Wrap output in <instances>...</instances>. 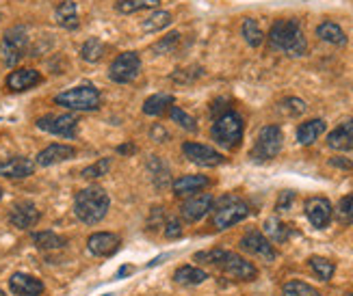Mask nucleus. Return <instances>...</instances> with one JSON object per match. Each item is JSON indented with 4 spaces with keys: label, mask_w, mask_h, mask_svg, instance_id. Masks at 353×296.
<instances>
[{
    "label": "nucleus",
    "mask_w": 353,
    "mask_h": 296,
    "mask_svg": "<svg viewBox=\"0 0 353 296\" xmlns=\"http://www.w3.org/2000/svg\"><path fill=\"white\" fill-rule=\"evenodd\" d=\"M269 45L273 50L286 52L290 56H301L308 50V41L301 30L299 20H278L269 30Z\"/></svg>",
    "instance_id": "f257e3e1"
},
{
    "label": "nucleus",
    "mask_w": 353,
    "mask_h": 296,
    "mask_svg": "<svg viewBox=\"0 0 353 296\" xmlns=\"http://www.w3.org/2000/svg\"><path fill=\"white\" fill-rule=\"evenodd\" d=\"M109 206L111 199L100 186H89V189L79 191L74 197V212L85 225L100 223L106 216V212H109Z\"/></svg>",
    "instance_id": "f03ea898"
},
{
    "label": "nucleus",
    "mask_w": 353,
    "mask_h": 296,
    "mask_svg": "<svg viewBox=\"0 0 353 296\" xmlns=\"http://www.w3.org/2000/svg\"><path fill=\"white\" fill-rule=\"evenodd\" d=\"M195 260L204 262V264H212V266H217L225 275L234 277V279H243V282H252V279H256V275H258L254 264H250L248 260H243L241 255H236L232 251H223V249H212V251L197 253Z\"/></svg>",
    "instance_id": "7ed1b4c3"
},
{
    "label": "nucleus",
    "mask_w": 353,
    "mask_h": 296,
    "mask_svg": "<svg viewBox=\"0 0 353 296\" xmlns=\"http://www.w3.org/2000/svg\"><path fill=\"white\" fill-rule=\"evenodd\" d=\"M243 132H245V123L236 111H228L219 115L210 128L212 141L225 149H236L243 141Z\"/></svg>",
    "instance_id": "20e7f679"
},
{
    "label": "nucleus",
    "mask_w": 353,
    "mask_h": 296,
    "mask_svg": "<svg viewBox=\"0 0 353 296\" xmlns=\"http://www.w3.org/2000/svg\"><path fill=\"white\" fill-rule=\"evenodd\" d=\"M248 214L250 206L243 199H239L236 195H225L212 206V223L217 229H228L248 219Z\"/></svg>",
    "instance_id": "39448f33"
},
{
    "label": "nucleus",
    "mask_w": 353,
    "mask_h": 296,
    "mask_svg": "<svg viewBox=\"0 0 353 296\" xmlns=\"http://www.w3.org/2000/svg\"><path fill=\"white\" fill-rule=\"evenodd\" d=\"M59 106H65L70 111H98L100 108V91L94 85H81V87H72L63 93H59L54 98Z\"/></svg>",
    "instance_id": "423d86ee"
},
{
    "label": "nucleus",
    "mask_w": 353,
    "mask_h": 296,
    "mask_svg": "<svg viewBox=\"0 0 353 296\" xmlns=\"http://www.w3.org/2000/svg\"><path fill=\"white\" fill-rule=\"evenodd\" d=\"M282 141H284V134L278 126H265L256 136V143L250 151V158L254 162L273 160L282 149Z\"/></svg>",
    "instance_id": "0eeeda50"
},
{
    "label": "nucleus",
    "mask_w": 353,
    "mask_h": 296,
    "mask_svg": "<svg viewBox=\"0 0 353 296\" xmlns=\"http://www.w3.org/2000/svg\"><path fill=\"white\" fill-rule=\"evenodd\" d=\"M26 50H28V33L24 26H13L9 28L5 37H3V43H0V52H3V61L7 67H13L18 65L20 61L26 56Z\"/></svg>",
    "instance_id": "6e6552de"
},
{
    "label": "nucleus",
    "mask_w": 353,
    "mask_h": 296,
    "mask_svg": "<svg viewBox=\"0 0 353 296\" xmlns=\"http://www.w3.org/2000/svg\"><path fill=\"white\" fill-rule=\"evenodd\" d=\"M141 72V59L137 52H121L109 70V78L117 85H128L132 83Z\"/></svg>",
    "instance_id": "1a4fd4ad"
},
{
    "label": "nucleus",
    "mask_w": 353,
    "mask_h": 296,
    "mask_svg": "<svg viewBox=\"0 0 353 296\" xmlns=\"http://www.w3.org/2000/svg\"><path fill=\"white\" fill-rule=\"evenodd\" d=\"M37 128L63 138H74L76 128H79V119L74 115H46L37 119Z\"/></svg>",
    "instance_id": "9d476101"
},
{
    "label": "nucleus",
    "mask_w": 353,
    "mask_h": 296,
    "mask_svg": "<svg viewBox=\"0 0 353 296\" xmlns=\"http://www.w3.org/2000/svg\"><path fill=\"white\" fill-rule=\"evenodd\" d=\"M182 154H184V158H189L193 165H199V167H219L225 160L217 149L202 145V143H184Z\"/></svg>",
    "instance_id": "9b49d317"
},
{
    "label": "nucleus",
    "mask_w": 353,
    "mask_h": 296,
    "mask_svg": "<svg viewBox=\"0 0 353 296\" xmlns=\"http://www.w3.org/2000/svg\"><path fill=\"white\" fill-rule=\"evenodd\" d=\"M241 249H243L245 253H250L254 257H260V260H265V262H273L275 260V249H273V244L260 231L245 233V236L241 238Z\"/></svg>",
    "instance_id": "f8f14e48"
},
{
    "label": "nucleus",
    "mask_w": 353,
    "mask_h": 296,
    "mask_svg": "<svg viewBox=\"0 0 353 296\" xmlns=\"http://www.w3.org/2000/svg\"><path fill=\"white\" fill-rule=\"evenodd\" d=\"M214 206V199L210 193H199V195H193L191 199H187L180 208V214L184 221L189 223H195V221H202L204 216L212 210Z\"/></svg>",
    "instance_id": "ddd939ff"
},
{
    "label": "nucleus",
    "mask_w": 353,
    "mask_h": 296,
    "mask_svg": "<svg viewBox=\"0 0 353 296\" xmlns=\"http://www.w3.org/2000/svg\"><path fill=\"white\" fill-rule=\"evenodd\" d=\"M332 214H334L332 204L325 197H312L305 201V216H308L312 227H316V229L327 227L332 221Z\"/></svg>",
    "instance_id": "4468645a"
},
{
    "label": "nucleus",
    "mask_w": 353,
    "mask_h": 296,
    "mask_svg": "<svg viewBox=\"0 0 353 296\" xmlns=\"http://www.w3.org/2000/svg\"><path fill=\"white\" fill-rule=\"evenodd\" d=\"M9 221L18 229H30L39 223V210L33 201H18L9 212Z\"/></svg>",
    "instance_id": "2eb2a0df"
},
{
    "label": "nucleus",
    "mask_w": 353,
    "mask_h": 296,
    "mask_svg": "<svg viewBox=\"0 0 353 296\" xmlns=\"http://www.w3.org/2000/svg\"><path fill=\"white\" fill-rule=\"evenodd\" d=\"M87 249H89L91 255L109 257V255H113L119 249V236H115V233H109V231L91 233L89 240H87Z\"/></svg>",
    "instance_id": "dca6fc26"
},
{
    "label": "nucleus",
    "mask_w": 353,
    "mask_h": 296,
    "mask_svg": "<svg viewBox=\"0 0 353 296\" xmlns=\"http://www.w3.org/2000/svg\"><path fill=\"white\" fill-rule=\"evenodd\" d=\"M9 290L15 296H41L43 294V284L37 277L26 275V273H15L9 279Z\"/></svg>",
    "instance_id": "f3484780"
},
{
    "label": "nucleus",
    "mask_w": 353,
    "mask_h": 296,
    "mask_svg": "<svg viewBox=\"0 0 353 296\" xmlns=\"http://www.w3.org/2000/svg\"><path fill=\"white\" fill-rule=\"evenodd\" d=\"M76 156V149L72 145H63V143H54V145H48L46 149H41L35 158V165L39 167H52V165H59V162H65V160H72Z\"/></svg>",
    "instance_id": "a211bd4d"
},
{
    "label": "nucleus",
    "mask_w": 353,
    "mask_h": 296,
    "mask_svg": "<svg viewBox=\"0 0 353 296\" xmlns=\"http://www.w3.org/2000/svg\"><path fill=\"white\" fill-rule=\"evenodd\" d=\"M35 171V162L26 158V156H13V158L0 162V176H5L9 180H22L33 176Z\"/></svg>",
    "instance_id": "6ab92c4d"
},
{
    "label": "nucleus",
    "mask_w": 353,
    "mask_h": 296,
    "mask_svg": "<svg viewBox=\"0 0 353 296\" xmlns=\"http://www.w3.org/2000/svg\"><path fill=\"white\" fill-rule=\"evenodd\" d=\"M41 83V74L37 70H30V67H22V70H13L7 76V89L9 91H28Z\"/></svg>",
    "instance_id": "aec40b11"
},
{
    "label": "nucleus",
    "mask_w": 353,
    "mask_h": 296,
    "mask_svg": "<svg viewBox=\"0 0 353 296\" xmlns=\"http://www.w3.org/2000/svg\"><path fill=\"white\" fill-rule=\"evenodd\" d=\"M210 182L206 176H182L174 182V193L178 197H184V195H195L202 189H206Z\"/></svg>",
    "instance_id": "412c9836"
},
{
    "label": "nucleus",
    "mask_w": 353,
    "mask_h": 296,
    "mask_svg": "<svg viewBox=\"0 0 353 296\" xmlns=\"http://www.w3.org/2000/svg\"><path fill=\"white\" fill-rule=\"evenodd\" d=\"M325 121L323 119H310L301 123V126L297 128V143L299 145H312L316 138L325 132Z\"/></svg>",
    "instance_id": "4be33fe9"
},
{
    "label": "nucleus",
    "mask_w": 353,
    "mask_h": 296,
    "mask_svg": "<svg viewBox=\"0 0 353 296\" xmlns=\"http://www.w3.org/2000/svg\"><path fill=\"white\" fill-rule=\"evenodd\" d=\"M54 20L59 26H63L68 30H74L79 26V9H76L74 0H63V3L54 9Z\"/></svg>",
    "instance_id": "5701e85b"
},
{
    "label": "nucleus",
    "mask_w": 353,
    "mask_h": 296,
    "mask_svg": "<svg viewBox=\"0 0 353 296\" xmlns=\"http://www.w3.org/2000/svg\"><path fill=\"white\" fill-rule=\"evenodd\" d=\"M327 145L336 151H351L353 149V132L347 123H343V126H339L336 130L330 132Z\"/></svg>",
    "instance_id": "b1692460"
},
{
    "label": "nucleus",
    "mask_w": 353,
    "mask_h": 296,
    "mask_svg": "<svg viewBox=\"0 0 353 296\" xmlns=\"http://www.w3.org/2000/svg\"><path fill=\"white\" fill-rule=\"evenodd\" d=\"M316 37L321 41H327L332 45H345L347 43V35L345 30L336 24V22H323L316 26Z\"/></svg>",
    "instance_id": "393cba45"
},
{
    "label": "nucleus",
    "mask_w": 353,
    "mask_h": 296,
    "mask_svg": "<svg viewBox=\"0 0 353 296\" xmlns=\"http://www.w3.org/2000/svg\"><path fill=\"white\" fill-rule=\"evenodd\" d=\"M208 279V275L202 268H195V266H180L174 273V282L180 286H199L204 284Z\"/></svg>",
    "instance_id": "a878e982"
},
{
    "label": "nucleus",
    "mask_w": 353,
    "mask_h": 296,
    "mask_svg": "<svg viewBox=\"0 0 353 296\" xmlns=\"http://www.w3.org/2000/svg\"><path fill=\"white\" fill-rule=\"evenodd\" d=\"M174 106V96H170V93H157V96H150L143 104V113L145 115H163L167 108Z\"/></svg>",
    "instance_id": "bb28decb"
},
{
    "label": "nucleus",
    "mask_w": 353,
    "mask_h": 296,
    "mask_svg": "<svg viewBox=\"0 0 353 296\" xmlns=\"http://www.w3.org/2000/svg\"><path fill=\"white\" fill-rule=\"evenodd\" d=\"M148 171H150L152 182H154V186H159V189H165V186L170 184V167H167L159 156H152L148 160Z\"/></svg>",
    "instance_id": "cd10ccee"
},
{
    "label": "nucleus",
    "mask_w": 353,
    "mask_h": 296,
    "mask_svg": "<svg viewBox=\"0 0 353 296\" xmlns=\"http://www.w3.org/2000/svg\"><path fill=\"white\" fill-rule=\"evenodd\" d=\"M161 5V0H117L115 3V11L117 13H139V11H148V9H157Z\"/></svg>",
    "instance_id": "c85d7f7f"
},
{
    "label": "nucleus",
    "mask_w": 353,
    "mask_h": 296,
    "mask_svg": "<svg viewBox=\"0 0 353 296\" xmlns=\"http://www.w3.org/2000/svg\"><path fill=\"white\" fill-rule=\"evenodd\" d=\"M241 33H243L245 41H248V43L252 45V48H258V45H263V41H265L263 28H260V24H258L254 18H248V20L243 22Z\"/></svg>",
    "instance_id": "c756f323"
},
{
    "label": "nucleus",
    "mask_w": 353,
    "mask_h": 296,
    "mask_svg": "<svg viewBox=\"0 0 353 296\" xmlns=\"http://www.w3.org/2000/svg\"><path fill=\"white\" fill-rule=\"evenodd\" d=\"M265 233L269 236V242H284L290 236V227L273 216V219H267L265 223Z\"/></svg>",
    "instance_id": "7c9ffc66"
},
{
    "label": "nucleus",
    "mask_w": 353,
    "mask_h": 296,
    "mask_svg": "<svg viewBox=\"0 0 353 296\" xmlns=\"http://www.w3.org/2000/svg\"><path fill=\"white\" fill-rule=\"evenodd\" d=\"M172 24V13L170 11H154L150 13V18L143 20L141 28L145 30V33H157V30H163Z\"/></svg>",
    "instance_id": "2f4dec72"
},
{
    "label": "nucleus",
    "mask_w": 353,
    "mask_h": 296,
    "mask_svg": "<svg viewBox=\"0 0 353 296\" xmlns=\"http://www.w3.org/2000/svg\"><path fill=\"white\" fill-rule=\"evenodd\" d=\"M102 54H104V43L98 37H89L81 48V56L87 61V63H98Z\"/></svg>",
    "instance_id": "473e14b6"
},
{
    "label": "nucleus",
    "mask_w": 353,
    "mask_h": 296,
    "mask_svg": "<svg viewBox=\"0 0 353 296\" xmlns=\"http://www.w3.org/2000/svg\"><path fill=\"white\" fill-rule=\"evenodd\" d=\"M33 242L37 249H43V251H52V249H61L65 244V238L57 236L52 231H39L33 236Z\"/></svg>",
    "instance_id": "72a5a7b5"
},
{
    "label": "nucleus",
    "mask_w": 353,
    "mask_h": 296,
    "mask_svg": "<svg viewBox=\"0 0 353 296\" xmlns=\"http://www.w3.org/2000/svg\"><path fill=\"white\" fill-rule=\"evenodd\" d=\"M308 264H310V268H312V273L321 279V282H330V279L334 277V271H336V266H334V262H330V260H325V257H310L308 260Z\"/></svg>",
    "instance_id": "f704fd0d"
},
{
    "label": "nucleus",
    "mask_w": 353,
    "mask_h": 296,
    "mask_svg": "<svg viewBox=\"0 0 353 296\" xmlns=\"http://www.w3.org/2000/svg\"><path fill=\"white\" fill-rule=\"evenodd\" d=\"M282 296H321V294L303 282H288L282 290Z\"/></svg>",
    "instance_id": "c9c22d12"
},
{
    "label": "nucleus",
    "mask_w": 353,
    "mask_h": 296,
    "mask_svg": "<svg viewBox=\"0 0 353 296\" xmlns=\"http://www.w3.org/2000/svg\"><path fill=\"white\" fill-rule=\"evenodd\" d=\"M109 169H111V158H100L98 162L94 165H89L87 169H83V178L85 180H96V178H102L109 173Z\"/></svg>",
    "instance_id": "e433bc0d"
},
{
    "label": "nucleus",
    "mask_w": 353,
    "mask_h": 296,
    "mask_svg": "<svg viewBox=\"0 0 353 296\" xmlns=\"http://www.w3.org/2000/svg\"><path fill=\"white\" fill-rule=\"evenodd\" d=\"M170 117H172L174 123H178V126H182L184 130H189V132H195V130H197L195 119H193L189 113H184L182 108H178V106H172V108H170Z\"/></svg>",
    "instance_id": "4c0bfd02"
},
{
    "label": "nucleus",
    "mask_w": 353,
    "mask_h": 296,
    "mask_svg": "<svg viewBox=\"0 0 353 296\" xmlns=\"http://www.w3.org/2000/svg\"><path fill=\"white\" fill-rule=\"evenodd\" d=\"M336 219L341 223H353V195H347L339 201V208H336Z\"/></svg>",
    "instance_id": "58836bf2"
},
{
    "label": "nucleus",
    "mask_w": 353,
    "mask_h": 296,
    "mask_svg": "<svg viewBox=\"0 0 353 296\" xmlns=\"http://www.w3.org/2000/svg\"><path fill=\"white\" fill-rule=\"evenodd\" d=\"M280 108H282V111H284L286 115L297 117V115H303V113H305V102H301V100H297V98H288V100L282 102Z\"/></svg>",
    "instance_id": "ea45409f"
},
{
    "label": "nucleus",
    "mask_w": 353,
    "mask_h": 296,
    "mask_svg": "<svg viewBox=\"0 0 353 296\" xmlns=\"http://www.w3.org/2000/svg\"><path fill=\"white\" fill-rule=\"evenodd\" d=\"M178 39H180V35H178V33L167 35L161 43H157V45H154V52H157V54H161V52H165V50L170 52V50L174 48V43H178Z\"/></svg>",
    "instance_id": "a19ab883"
},
{
    "label": "nucleus",
    "mask_w": 353,
    "mask_h": 296,
    "mask_svg": "<svg viewBox=\"0 0 353 296\" xmlns=\"http://www.w3.org/2000/svg\"><path fill=\"white\" fill-rule=\"evenodd\" d=\"M165 236L170 238V240H174V238H180L182 236V225H180V221H176V219H170L165 223Z\"/></svg>",
    "instance_id": "79ce46f5"
},
{
    "label": "nucleus",
    "mask_w": 353,
    "mask_h": 296,
    "mask_svg": "<svg viewBox=\"0 0 353 296\" xmlns=\"http://www.w3.org/2000/svg\"><path fill=\"white\" fill-rule=\"evenodd\" d=\"M295 199V193L293 191H282L280 193V199H278V206H275V210L278 212H286L290 208V204H293Z\"/></svg>",
    "instance_id": "37998d69"
},
{
    "label": "nucleus",
    "mask_w": 353,
    "mask_h": 296,
    "mask_svg": "<svg viewBox=\"0 0 353 296\" xmlns=\"http://www.w3.org/2000/svg\"><path fill=\"white\" fill-rule=\"evenodd\" d=\"M152 136H157V141L159 143H163V141H167V136H170V134H167L161 126H157V128H152V132H150Z\"/></svg>",
    "instance_id": "c03bdc74"
},
{
    "label": "nucleus",
    "mask_w": 353,
    "mask_h": 296,
    "mask_svg": "<svg viewBox=\"0 0 353 296\" xmlns=\"http://www.w3.org/2000/svg\"><path fill=\"white\" fill-rule=\"evenodd\" d=\"M334 167H341V169H353V162H349V160H345V158H332L330 160Z\"/></svg>",
    "instance_id": "a18cd8bd"
},
{
    "label": "nucleus",
    "mask_w": 353,
    "mask_h": 296,
    "mask_svg": "<svg viewBox=\"0 0 353 296\" xmlns=\"http://www.w3.org/2000/svg\"><path fill=\"white\" fill-rule=\"evenodd\" d=\"M130 273H134V268H132V266H128V264H126V266H121V268L117 271L115 279H124V277H126V275H130Z\"/></svg>",
    "instance_id": "49530a36"
},
{
    "label": "nucleus",
    "mask_w": 353,
    "mask_h": 296,
    "mask_svg": "<svg viewBox=\"0 0 353 296\" xmlns=\"http://www.w3.org/2000/svg\"><path fill=\"white\" fill-rule=\"evenodd\" d=\"M165 257H170V255H159V257H154V260H152V262L148 264V268H152V266H159V264H161Z\"/></svg>",
    "instance_id": "de8ad7c7"
},
{
    "label": "nucleus",
    "mask_w": 353,
    "mask_h": 296,
    "mask_svg": "<svg viewBox=\"0 0 353 296\" xmlns=\"http://www.w3.org/2000/svg\"><path fill=\"white\" fill-rule=\"evenodd\" d=\"M117 151H119V154H128V151H134V145H121Z\"/></svg>",
    "instance_id": "09e8293b"
},
{
    "label": "nucleus",
    "mask_w": 353,
    "mask_h": 296,
    "mask_svg": "<svg viewBox=\"0 0 353 296\" xmlns=\"http://www.w3.org/2000/svg\"><path fill=\"white\" fill-rule=\"evenodd\" d=\"M347 126H349V128H351V132H353V119H351V121L347 123Z\"/></svg>",
    "instance_id": "8fccbe9b"
},
{
    "label": "nucleus",
    "mask_w": 353,
    "mask_h": 296,
    "mask_svg": "<svg viewBox=\"0 0 353 296\" xmlns=\"http://www.w3.org/2000/svg\"><path fill=\"white\" fill-rule=\"evenodd\" d=\"M0 296H7V294H5V292H3V290H0Z\"/></svg>",
    "instance_id": "3c124183"
},
{
    "label": "nucleus",
    "mask_w": 353,
    "mask_h": 296,
    "mask_svg": "<svg viewBox=\"0 0 353 296\" xmlns=\"http://www.w3.org/2000/svg\"><path fill=\"white\" fill-rule=\"evenodd\" d=\"M0 199H3V189H0Z\"/></svg>",
    "instance_id": "603ef678"
},
{
    "label": "nucleus",
    "mask_w": 353,
    "mask_h": 296,
    "mask_svg": "<svg viewBox=\"0 0 353 296\" xmlns=\"http://www.w3.org/2000/svg\"><path fill=\"white\" fill-rule=\"evenodd\" d=\"M102 296H111V294H102Z\"/></svg>",
    "instance_id": "864d4df0"
},
{
    "label": "nucleus",
    "mask_w": 353,
    "mask_h": 296,
    "mask_svg": "<svg viewBox=\"0 0 353 296\" xmlns=\"http://www.w3.org/2000/svg\"><path fill=\"white\" fill-rule=\"evenodd\" d=\"M345 296H353V294H345Z\"/></svg>",
    "instance_id": "5fc2aeb1"
},
{
    "label": "nucleus",
    "mask_w": 353,
    "mask_h": 296,
    "mask_svg": "<svg viewBox=\"0 0 353 296\" xmlns=\"http://www.w3.org/2000/svg\"><path fill=\"white\" fill-rule=\"evenodd\" d=\"M0 18H3V15H0Z\"/></svg>",
    "instance_id": "6e6d98bb"
}]
</instances>
